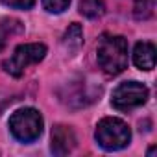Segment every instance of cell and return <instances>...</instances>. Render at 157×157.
Segmentation results:
<instances>
[{
    "mask_svg": "<svg viewBox=\"0 0 157 157\" xmlns=\"http://www.w3.org/2000/svg\"><path fill=\"white\" fill-rule=\"evenodd\" d=\"M96 59L100 68L109 76L124 72L128 67V41L122 35H102L96 46Z\"/></svg>",
    "mask_w": 157,
    "mask_h": 157,
    "instance_id": "1",
    "label": "cell"
},
{
    "mask_svg": "<svg viewBox=\"0 0 157 157\" xmlns=\"http://www.w3.org/2000/svg\"><path fill=\"white\" fill-rule=\"evenodd\" d=\"M94 139L104 150L117 151V150H122L129 144L131 131L124 120L115 118V117H107V118H102L98 122L96 131H94Z\"/></svg>",
    "mask_w": 157,
    "mask_h": 157,
    "instance_id": "2",
    "label": "cell"
},
{
    "mask_svg": "<svg viewBox=\"0 0 157 157\" xmlns=\"http://www.w3.org/2000/svg\"><path fill=\"white\" fill-rule=\"evenodd\" d=\"M43 117L33 107H24L10 117V131L21 142H33L43 133Z\"/></svg>",
    "mask_w": 157,
    "mask_h": 157,
    "instance_id": "3",
    "label": "cell"
},
{
    "mask_svg": "<svg viewBox=\"0 0 157 157\" xmlns=\"http://www.w3.org/2000/svg\"><path fill=\"white\" fill-rule=\"evenodd\" d=\"M46 56V46L41 43H24L19 44L15 48V52L11 54V57L8 61H4V68L8 74L19 78L24 74V70L30 65H35L39 61H43Z\"/></svg>",
    "mask_w": 157,
    "mask_h": 157,
    "instance_id": "4",
    "label": "cell"
},
{
    "mask_svg": "<svg viewBox=\"0 0 157 157\" xmlns=\"http://www.w3.org/2000/svg\"><path fill=\"white\" fill-rule=\"evenodd\" d=\"M146 100H148V89L139 82H124L111 94V105L118 111H131L146 104Z\"/></svg>",
    "mask_w": 157,
    "mask_h": 157,
    "instance_id": "5",
    "label": "cell"
},
{
    "mask_svg": "<svg viewBox=\"0 0 157 157\" xmlns=\"http://www.w3.org/2000/svg\"><path fill=\"white\" fill-rule=\"evenodd\" d=\"M76 148V133L70 126L57 124L52 129V144L50 150L56 155H67Z\"/></svg>",
    "mask_w": 157,
    "mask_h": 157,
    "instance_id": "6",
    "label": "cell"
},
{
    "mask_svg": "<svg viewBox=\"0 0 157 157\" xmlns=\"http://www.w3.org/2000/svg\"><path fill=\"white\" fill-rule=\"evenodd\" d=\"M133 63L140 70H151L155 67V46L148 41H140L133 50Z\"/></svg>",
    "mask_w": 157,
    "mask_h": 157,
    "instance_id": "7",
    "label": "cell"
},
{
    "mask_svg": "<svg viewBox=\"0 0 157 157\" xmlns=\"http://www.w3.org/2000/svg\"><path fill=\"white\" fill-rule=\"evenodd\" d=\"M82 44H83V30H82L80 24L72 22L67 28L65 35H63V46L68 52H78V50L82 48Z\"/></svg>",
    "mask_w": 157,
    "mask_h": 157,
    "instance_id": "8",
    "label": "cell"
},
{
    "mask_svg": "<svg viewBox=\"0 0 157 157\" xmlns=\"http://www.w3.org/2000/svg\"><path fill=\"white\" fill-rule=\"evenodd\" d=\"M105 11L104 0H82L80 2V13L87 19H98Z\"/></svg>",
    "mask_w": 157,
    "mask_h": 157,
    "instance_id": "9",
    "label": "cell"
},
{
    "mask_svg": "<svg viewBox=\"0 0 157 157\" xmlns=\"http://www.w3.org/2000/svg\"><path fill=\"white\" fill-rule=\"evenodd\" d=\"M133 11L137 19H150L153 13V0H135Z\"/></svg>",
    "mask_w": 157,
    "mask_h": 157,
    "instance_id": "10",
    "label": "cell"
},
{
    "mask_svg": "<svg viewBox=\"0 0 157 157\" xmlns=\"http://www.w3.org/2000/svg\"><path fill=\"white\" fill-rule=\"evenodd\" d=\"M41 2L48 13H63L70 6V0H41Z\"/></svg>",
    "mask_w": 157,
    "mask_h": 157,
    "instance_id": "11",
    "label": "cell"
},
{
    "mask_svg": "<svg viewBox=\"0 0 157 157\" xmlns=\"http://www.w3.org/2000/svg\"><path fill=\"white\" fill-rule=\"evenodd\" d=\"M0 2L15 10H30L35 4V0H0Z\"/></svg>",
    "mask_w": 157,
    "mask_h": 157,
    "instance_id": "12",
    "label": "cell"
}]
</instances>
